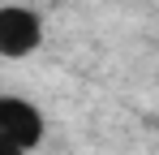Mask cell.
<instances>
[{
    "mask_svg": "<svg viewBox=\"0 0 159 155\" xmlns=\"http://www.w3.org/2000/svg\"><path fill=\"white\" fill-rule=\"evenodd\" d=\"M43 48V17L26 4H4L0 9V56L22 60Z\"/></svg>",
    "mask_w": 159,
    "mask_h": 155,
    "instance_id": "2",
    "label": "cell"
},
{
    "mask_svg": "<svg viewBox=\"0 0 159 155\" xmlns=\"http://www.w3.org/2000/svg\"><path fill=\"white\" fill-rule=\"evenodd\" d=\"M48 138V121L34 99L0 95V151L4 155H34Z\"/></svg>",
    "mask_w": 159,
    "mask_h": 155,
    "instance_id": "1",
    "label": "cell"
}]
</instances>
